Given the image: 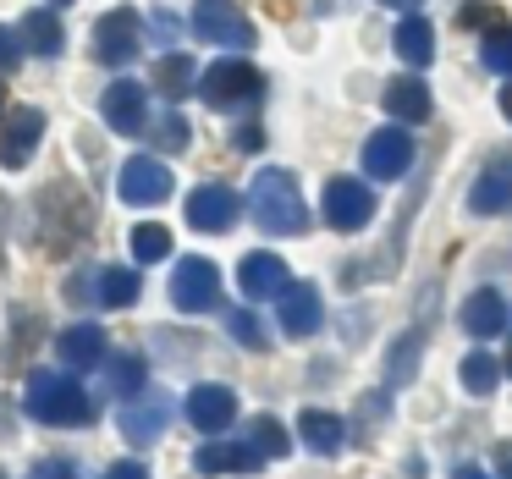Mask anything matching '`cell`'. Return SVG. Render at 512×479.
<instances>
[{
    "mask_svg": "<svg viewBox=\"0 0 512 479\" xmlns=\"http://www.w3.org/2000/svg\"><path fill=\"white\" fill-rule=\"evenodd\" d=\"M248 210H254L259 232H270V237L309 232V210H303V193L292 171H259L254 193H248Z\"/></svg>",
    "mask_w": 512,
    "mask_h": 479,
    "instance_id": "1",
    "label": "cell"
},
{
    "mask_svg": "<svg viewBox=\"0 0 512 479\" xmlns=\"http://www.w3.org/2000/svg\"><path fill=\"white\" fill-rule=\"evenodd\" d=\"M28 413H34L39 424H67V430H78V424L94 419V402H89V391H83L72 375H61V369H39V375L28 380Z\"/></svg>",
    "mask_w": 512,
    "mask_h": 479,
    "instance_id": "2",
    "label": "cell"
},
{
    "mask_svg": "<svg viewBox=\"0 0 512 479\" xmlns=\"http://www.w3.org/2000/svg\"><path fill=\"white\" fill-rule=\"evenodd\" d=\"M259 94H265V78H259L248 61L226 56L215 61L210 72H199V100L210 105V111H232V105H254Z\"/></svg>",
    "mask_w": 512,
    "mask_h": 479,
    "instance_id": "3",
    "label": "cell"
},
{
    "mask_svg": "<svg viewBox=\"0 0 512 479\" xmlns=\"http://www.w3.org/2000/svg\"><path fill=\"white\" fill-rule=\"evenodd\" d=\"M138 50H144V17L133 6H116V12H105L94 23V56L105 67H133Z\"/></svg>",
    "mask_w": 512,
    "mask_h": 479,
    "instance_id": "4",
    "label": "cell"
},
{
    "mask_svg": "<svg viewBox=\"0 0 512 479\" xmlns=\"http://www.w3.org/2000/svg\"><path fill=\"white\" fill-rule=\"evenodd\" d=\"M188 23H193V39H204V45H226V50L254 45V23L237 12L232 0H199Z\"/></svg>",
    "mask_w": 512,
    "mask_h": 479,
    "instance_id": "5",
    "label": "cell"
},
{
    "mask_svg": "<svg viewBox=\"0 0 512 479\" xmlns=\"http://www.w3.org/2000/svg\"><path fill=\"white\" fill-rule=\"evenodd\" d=\"M171 303H177L182 314H204L221 303V270L210 265V259H182L177 270H171Z\"/></svg>",
    "mask_w": 512,
    "mask_h": 479,
    "instance_id": "6",
    "label": "cell"
},
{
    "mask_svg": "<svg viewBox=\"0 0 512 479\" xmlns=\"http://www.w3.org/2000/svg\"><path fill=\"white\" fill-rule=\"evenodd\" d=\"M325 221H331L336 232H358V226L375 221V193H369V182H358V177L325 182Z\"/></svg>",
    "mask_w": 512,
    "mask_h": 479,
    "instance_id": "7",
    "label": "cell"
},
{
    "mask_svg": "<svg viewBox=\"0 0 512 479\" xmlns=\"http://www.w3.org/2000/svg\"><path fill=\"white\" fill-rule=\"evenodd\" d=\"M116 188H122V199L133 204V210H155V204L171 199V171H166V160H155V155H133L122 166V177H116Z\"/></svg>",
    "mask_w": 512,
    "mask_h": 479,
    "instance_id": "8",
    "label": "cell"
},
{
    "mask_svg": "<svg viewBox=\"0 0 512 479\" xmlns=\"http://www.w3.org/2000/svg\"><path fill=\"white\" fill-rule=\"evenodd\" d=\"M408 166H413V138L402 133V127H380V133L364 138V171H369L375 182L402 177Z\"/></svg>",
    "mask_w": 512,
    "mask_h": 479,
    "instance_id": "9",
    "label": "cell"
},
{
    "mask_svg": "<svg viewBox=\"0 0 512 479\" xmlns=\"http://www.w3.org/2000/svg\"><path fill=\"white\" fill-rule=\"evenodd\" d=\"M182 413H188V424H193V430L221 435L226 424L237 419V397H232L226 386H193L188 397H182Z\"/></svg>",
    "mask_w": 512,
    "mask_h": 479,
    "instance_id": "10",
    "label": "cell"
},
{
    "mask_svg": "<svg viewBox=\"0 0 512 479\" xmlns=\"http://www.w3.org/2000/svg\"><path fill=\"white\" fill-rule=\"evenodd\" d=\"M237 215V193L226 182H204V188L188 193V226L193 232H226Z\"/></svg>",
    "mask_w": 512,
    "mask_h": 479,
    "instance_id": "11",
    "label": "cell"
},
{
    "mask_svg": "<svg viewBox=\"0 0 512 479\" xmlns=\"http://www.w3.org/2000/svg\"><path fill=\"white\" fill-rule=\"evenodd\" d=\"M100 111H105V122H111L122 138H133V133H144V122H149V89H138V83L122 78V83L105 89Z\"/></svg>",
    "mask_w": 512,
    "mask_h": 479,
    "instance_id": "12",
    "label": "cell"
},
{
    "mask_svg": "<svg viewBox=\"0 0 512 479\" xmlns=\"http://www.w3.org/2000/svg\"><path fill=\"white\" fill-rule=\"evenodd\" d=\"M39 133H45V116L23 105L12 122L0 127V166H6V171H23L28 160H34V149H39Z\"/></svg>",
    "mask_w": 512,
    "mask_h": 479,
    "instance_id": "13",
    "label": "cell"
},
{
    "mask_svg": "<svg viewBox=\"0 0 512 479\" xmlns=\"http://www.w3.org/2000/svg\"><path fill=\"white\" fill-rule=\"evenodd\" d=\"M166 419H171V397L166 391H149V397H138L122 408V435L133 446H149V441L166 435Z\"/></svg>",
    "mask_w": 512,
    "mask_h": 479,
    "instance_id": "14",
    "label": "cell"
},
{
    "mask_svg": "<svg viewBox=\"0 0 512 479\" xmlns=\"http://www.w3.org/2000/svg\"><path fill=\"white\" fill-rule=\"evenodd\" d=\"M468 204H474V215H501V210H512V155L490 160V166L479 171L474 188H468Z\"/></svg>",
    "mask_w": 512,
    "mask_h": 479,
    "instance_id": "15",
    "label": "cell"
},
{
    "mask_svg": "<svg viewBox=\"0 0 512 479\" xmlns=\"http://www.w3.org/2000/svg\"><path fill=\"white\" fill-rule=\"evenodd\" d=\"M193 468H199V474H259L265 457H259L248 441H210V446H199Z\"/></svg>",
    "mask_w": 512,
    "mask_h": 479,
    "instance_id": "16",
    "label": "cell"
},
{
    "mask_svg": "<svg viewBox=\"0 0 512 479\" xmlns=\"http://www.w3.org/2000/svg\"><path fill=\"white\" fill-rule=\"evenodd\" d=\"M237 287H243L248 298H281V292L292 287V276L276 254H248L243 265H237Z\"/></svg>",
    "mask_w": 512,
    "mask_h": 479,
    "instance_id": "17",
    "label": "cell"
},
{
    "mask_svg": "<svg viewBox=\"0 0 512 479\" xmlns=\"http://www.w3.org/2000/svg\"><path fill=\"white\" fill-rule=\"evenodd\" d=\"M507 320H512V309H507V298H501L496 287H479V292L463 298V331L468 336H501Z\"/></svg>",
    "mask_w": 512,
    "mask_h": 479,
    "instance_id": "18",
    "label": "cell"
},
{
    "mask_svg": "<svg viewBox=\"0 0 512 479\" xmlns=\"http://www.w3.org/2000/svg\"><path fill=\"white\" fill-rule=\"evenodd\" d=\"M276 303H281V331L287 336H314L320 331V292H314L309 281H292Z\"/></svg>",
    "mask_w": 512,
    "mask_h": 479,
    "instance_id": "19",
    "label": "cell"
},
{
    "mask_svg": "<svg viewBox=\"0 0 512 479\" xmlns=\"http://www.w3.org/2000/svg\"><path fill=\"white\" fill-rule=\"evenodd\" d=\"M56 353L67 369H94L105 364V331L100 325H72V331L56 336Z\"/></svg>",
    "mask_w": 512,
    "mask_h": 479,
    "instance_id": "20",
    "label": "cell"
},
{
    "mask_svg": "<svg viewBox=\"0 0 512 479\" xmlns=\"http://www.w3.org/2000/svg\"><path fill=\"white\" fill-rule=\"evenodd\" d=\"M391 45H397V56L408 61L413 72H419V67H430V61H435V28L424 23L419 12H408V17L397 23V34H391Z\"/></svg>",
    "mask_w": 512,
    "mask_h": 479,
    "instance_id": "21",
    "label": "cell"
},
{
    "mask_svg": "<svg viewBox=\"0 0 512 479\" xmlns=\"http://www.w3.org/2000/svg\"><path fill=\"white\" fill-rule=\"evenodd\" d=\"M380 105H386L397 122H424V116H430V89H424L419 78H391L386 94H380Z\"/></svg>",
    "mask_w": 512,
    "mask_h": 479,
    "instance_id": "22",
    "label": "cell"
},
{
    "mask_svg": "<svg viewBox=\"0 0 512 479\" xmlns=\"http://www.w3.org/2000/svg\"><path fill=\"white\" fill-rule=\"evenodd\" d=\"M149 89L166 94V100H188L193 94V56H182V50L160 56L155 67H149Z\"/></svg>",
    "mask_w": 512,
    "mask_h": 479,
    "instance_id": "23",
    "label": "cell"
},
{
    "mask_svg": "<svg viewBox=\"0 0 512 479\" xmlns=\"http://www.w3.org/2000/svg\"><path fill=\"white\" fill-rule=\"evenodd\" d=\"M298 435H303V446H309V452H320V457L342 452V441H347L342 419H336V413H325V408H303Z\"/></svg>",
    "mask_w": 512,
    "mask_h": 479,
    "instance_id": "24",
    "label": "cell"
},
{
    "mask_svg": "<svg viewBox=\"0 0 512 479\" xmlns=\"http://www.w3.org/2000/svg\"><path fill=\"white\" fill-rule=\"evenodd\" d=\"M138 270H127V265H105L100 276H94V298L105 303V309H127V303H138Z\"/></svg>",
    "mask_w": 512,
    "mask_h": 479,
    "instance_id": "25",
    "label": "cell"
},
{
    "mask_svg": "<svg viewBox=\"0 0 512 479\" xmlns=\"http://www.w3.org/2000/svg\"><path fill=\"white\" fill-rule=\"evenodd\" d=\"M23 39H28V50H34V56H61V17L45 12V6H39V12H28L23 17Z\"/></svg>",
    "mask_w": 512,
    "mask_h": 479,
    "instance_id": "26",
    "label": "cell"
},
{
    "mask_svg": "<svg viewBox=\"0 0 512 479\" xmlns=\"http://www.w3.org/2000/svg\"><path fill=\"white\" fill-rule=\"evenodd\" d=\"M138 386H144V358H133V353L105 358V391L111 397H133Z\"/></svg>",
    "mask_w": 512,
    "mask_h": 479,
    "instance_id": "27",
    "label": "cell"
},
{
    "mask_svg": "<svg viewBox=\"0 0 512 479\" xmlns=\"http://www.w3.org/2000/svg\"><path fill=\"white\" fill-rule=\"evenodd\" d=\"M248 446H254L259 457H287V452H292V435L281 430V419H270V413H259V419L248 424Z\"/></svg>",
    "mask_w": 512,
    "mask_h": 479,
    "instance_id": "28",
    "label": "cell"
},
{
    "mask_svg": "<svg viewBox=\"0 0 512 479\" xmlns=\"http://www.w3.org/2000/svg\"><path fill=\"white\" fill-rule=\"evenodd\" d=\"M496 380H501V358H490V353H468L463 358V386L474 391V397H490Z\"/></svg>",
    "mask_w": 512,
    "mask_h": 479,
    "instance_id": "29",
    "label": "cell"
},
{
    "mask_svg": "<svg viewBox=\"0 0 512 479\" xmlns=\"http://www.w3.org/2000/svg\"><path fill=\"white\" fill-rule=\"evenodd\" d=\"M166 254H171V232H166V226H155V221L133 226V259H138V265H155V259H166Z\"/></svg>",
    "mask_w": 512,
    "mask_h": 479,
    "instance_id": "30",
    "label": "cell"
},
{
    "mask_svg": "<svg viewBox=\"0 0 512 479\" xmlns=\"http://www.w3.org/2000/svg\"><path fill=\"white\" fill-rule=\"evenodd\" d=\"M479 61H485L496 78H512V28H490L485 45H479Z\"/></svg>",
    "mask_w": 512,
    "mask_h": 479,
    "instance_id": "31",
    "label": "cell"
},
{
    "mask_svg": "<svg viewBox=\"0 0 512 479\" xmlns=\"http://www.w3.org/2000/svg\"><path fill=\"white\" fill-rule=\"evenodd\" d=\"M226 331H232L243 347H265V331H259V320H254V314H243V309L226 314Z\"/></svg>",
    "mask_w": 512,
    "mask_h": 479,
    "instance_id": "32",
    "label": "cell"
},
{
    "mask_svg": "<svg viewBox=\"0 0 512 479\" xmlns=\"http://www.w3.org/2000/svg\"><path fill=\"white\" fill-rule=\"evenodd\" d=\"M155 144L160 149H182V144H188V127H182L177 116H160V122H155Z\"/></svg>",
    "mask_w": 512,
    "mask_h": 479,
    "instance_id": "33",
    "label": "cell"
},
{
    "mask_svg": "<svg viewBox=\"0 0 512 479\" xmlns=\"http://www.w3.org/2000/svg\"><path fill=\"white\" fill-rule=\"evenodd\" d=\"M28 479H78V468H72V463H61V457H45V463H39Z\"/></svg>",
    "mask_w": 512,
    "mask_h": 479,
    "instance_id": "34",
    "label": "cell"
},
{
    "mask_svg": "<svg viewBox=\"0 0 512 479\" xmlns=\"http://www.w3.org/2000/svg\"><path fill=\"white\" fill-rule=\"evenodd\" d=\"M232 144L243 149V155H259V149H265V133H259V127H243V133H232Z\"/></svg>",
    "mask_w": 512,
    "mask_h": 479,
    "instance_id": "35",
    "label": "cell"
},
{
    "mask_svg": "<svg viewBox=\"0 0 512 479\" xmlns=\"http://www.w3.org/2000/svg\"><path fill=\"white\" fill-rule=\"evenodd\" d=\"M12 67H17V34L0 28V72H12Z\"/></svg>",
    "mask_w": 512,
    "mask_h": 479,
    "instance_id": "36",
    "label": "cell"
},
{
    "mask_svg": "<svg viewBox=\"0 0 512 479\" xmlns=\"http://www.w3.org/2000/svg\"><path fill=\"white\" fill-rule=\"evenodd\" d=\"M105 479H149V468L144 463H111V468H105Z\"/></svg>",
    "mask_w": 512,
    "mask_h": 479,
    "instance_id": "37",
    "label": "cell"
},
{
    "mask_svg": "<svg viewBox=\"0 0 512 479\" xmlns=\"http://www.w3.org/2000/svg\"><path fill=\"white\" fill-rule=\"evenodd\" d=\"M496 474H501V479H512V441H501V446H496Z\"/></svg>",
    "mask_w": 512,
    "mask_h": 479,
    "instance_id": "38",
    "label": "cell"
},
{
    "mask_svg": "<svg viewBox=\"0 0 512 479\" xmlns=\"http://www.w3.org/2000/svg\"><path fill=\"white\" fill-rule=\"evenodd\" d=\"M380 6H397V12H413V6H424V0H380Z\"/></svg>",
    "mask_w": 512,
    "mask_h": 479,
    "instance_id": "39",
    "label": "cell"
},
{
    "mask_svg": "<svg viewBox=\"0 0 512 479\" xmlns=\"http://www.w3.org/2000/svg\"><path fill=\"white\" fill-rule=\"evenodd\" d=\"M501 116H507V122H512V83H507V89H501Z\"/></svg>",
    "mask_w": 512,
    "mask_h": 479,
    "instance_id": "40",
    "label": "cell"
},
{
    "mask_svg": "<svg viewBox=\"0 0 512 479\" xmlns=\"http://www.w3.org/2000/svg\"><path fill=\"white\" fill-rule=\"evenodd\" d=\"M452 479H485V474H479V468H457Z\"/></svg>",
    "mask_w": 512,
    "mask_h": 479,
    "instance_id": "41",
    "label": "cell"
},
{
    "mask_svg": "<svg viewBox=\"0 0 512 479\" xmlns=\"http://www.w3.org/2000/svg\"><path fill=\"white\" fill-rule=\"evenodd\" d=\"M507 375H512V342H507Z\"/></svg>",
    "mask_w": 512,
    "mask_h": 479,
    "instance_id": "42",
    "label": "cell"
},
{
    "mask_svg": "<svg viewBox=\"0 0 512 479\" xmlns=\"http://www.w3.org/2000/svg\"><path fill=\"white\" fill-rule=\"evenodd\" d=\"M56 6H72V0H56Z\"/></svg>",
    "mask_w": 512,
    "mask_h": 479,
    "instance_id": "43",
    "label": "cell"
}]
</instances>
